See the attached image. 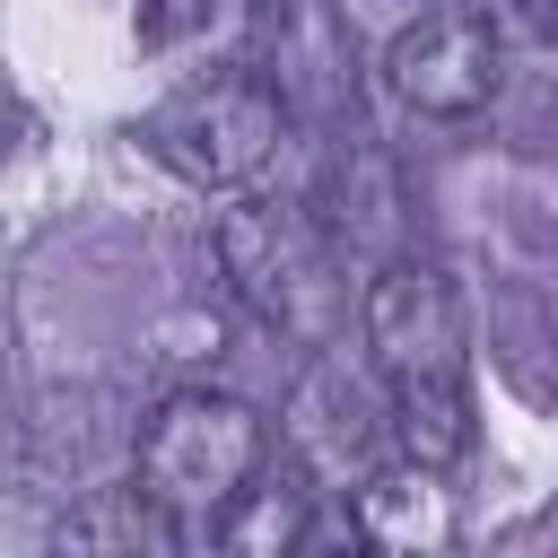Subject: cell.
Here are the masks:
<instances>
[{
    "label": "cell",
    "mask_w": 558,
    "mask_h": 558,
    "mask_svg": "<svg viewBox=\"0 0 558 558\" xmlns=\"http://www.w3.org/2000/svg\"><path fill=\"white\" fill-rule=\"evenodd\" d=\"M288 140V113H279V87L253 78V70H209L192 87H174L157 113H148V148L201 183V192H244L262 183V166L279 157Z\"/></svg>",
    "instance_id": "obj_3"
},
{
    "label": "cell",
    "mask_w": 558,
    "mask_h": 558,
    "mask_svg": "<svg viewBox=\"0 0 558 558\" xmlns=\"http://www.w3.org/2000/svg\"><path fill=\"white\" fill-rule=\"evenodd\" d=\"M227 270L244 279V296L279 331H323L331 279H323V253H314V235H305L296 209H244V218H227Z\"/></svg>",
    "instance_id": "obj_5"
},
{
    "label": "cell",
    "mask_w": 558,
    "mask_h": 558,
    "mask_svg": "<svg viewBox=\"0 0 558 558\" xmlns=\"http://www.w3.org/2000/svg\"><path fill=\"white\" fill-rule=\"evenodd\" d=\"M209 541H218V549H270V558H279V549L323 541V523L305 514V488H279V480L262 471V480H253V488L209 523Z\"/></svg>",
    "instance_id": "obj_6"
},
{
    "label": "cell",
    "mask_w": 558,
    "mask_h": 558,
    "mask_svg": "<svg viewBox=\"0 0 558 558\" xmlns=\"http://www.w3.org/2000/svg\"><path fill=\"white\" fill-rule=\"evenodd\" d=\"M366 349L375 384L392 410V436L418 471H445L471 445V349H462V305L427 262H384L366 279Z\"/></svg>",
    "instance_id": "obj_1"
},
{
    "label": "cell",
    "mask_w": 558,
    "mask_h": 558,
    "mask_svg": "<svg viewBox=\"0 0 558 558\" xmlns=\"http://www.w3.org/2000/svg\"><path fill=\"white\" fill-rule=\"evenodd\" d=\"M244 26V0H148L140 17V44L148 52H209Z\"/></svg>",
    "instance_id": "obj_7"
},
{
    "label": "cell",
    "mask_w": 558,
    "mask_h": 558,
    "mask_svg": "<svg viewBox=\"0 0 558 558\" xmlns=\"http://www.w3.org/2000/svg\"><path fill=\"white\" fill-rule=\"evenodd\" d=\"M384 87L418 122H480L506 87V35L488 9H427L384 44Z\"/></svg>",
    "instance_id": "obj_4"
},
{
    "label": "cell",
    "mask_w": 558,
    "mask_h": 558,
    "mask_svg": "<svg viewBox=\"0 0 558 558\" xmlns=\"http://www.w3.org/2000/svg\"><path fill=\"white\" fill-rule=\"evenodd\" d=\"M270 471V427L262 410H244L235 392H174L157 401V418L140 427V462H131V497L174 532V541H209V523Z\"/></svg>",
    "instance_id": "obj_2"
}]
</instances>
